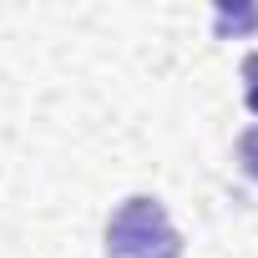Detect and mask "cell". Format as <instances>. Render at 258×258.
Masks as SVG:
<instances>
[{
  "instance_id": "cell-1",
  "label": "cell",
  "mask_w": 258,
  "mask_h": 258,
  "mask_svg": "<svg viewBox=\"0 0 258 258\" xmlns=\"http://www.w3.org/2000/svg\"><path fill=\"white\" fill-rule=\"evenodd\" d=\"M106 258H182V238L167 208L147 192L126 198L106 223Z\"/></svg>"
},
{
  "instance_id": "cell-2",
  "label": "cell",
  "mask_w": 258,
  "mask_h": 258,
  "mask_svg": "<svg viewBox=\"0 0 258 258\" xmlns=\"http://www.w3.org/2000/svg\"><path fill=\"white\" fill-rule=\"evenodd\" d=\"M238 162H243L248 177H258V126H248V132H243V142H238Z\"/></svg>"
},
{
  "instance_id": "cell-3",
  "label": "cell",
  "mask_w": 258,
  "mask_h": 258,
  "mask_svg": "<svg viewBox=\"0 0 258 258\" xmlns=\"http://www.w3.org/2000/svg\"><path fill=\"white\" fill-rule=\"evenodd\" d=\"M243 81H248L243 101H248V111H258V51H253V56H243Z\"/></svg>"
}]
</instances>
